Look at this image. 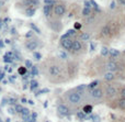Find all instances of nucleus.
Instances as JSON below:
<instances>
[{
  "label": "nucleus",
  "mask_w": 125,
  "mask_h": 122,
  "mask_svg": "<svg viewBox=\"0 0 125 122\" xmlns=\"http://www.w3.org/2000/svg\"><path fill=\"white\" fill-rule=\"evenodd\" d=\"M125 31V11L121 9L109 10L97 30V37L104 42H112Z\"/></svg>",
  "instance_id": "nucleus-1"
},
{
  "label": "nucleus",
  "mask_w": 125,
  "mask_h": 122,
  "mask_svg": "<svg viewBox=\"0 0 125 122\" xmlns=\"http://www.w3.org/2000/svg\"><path fill=\"white\" fill-rule=\"evenodd\" d=\"M122 84L117 83V81H112V83H106L104 85L103 89H104V95H105V98L108 100H110L112 102L113 100L119 97L120 95V89H121Z\"/></svg>",
  "instance_id": "nucleus-2"
},
{
  "label": "nucleus",
  "mask_w": 125,
  "mask_h": 122,
  "mask_svg": "<svg viewBox=\"0 0 125 122\" xmlns=\"http://www.w3.org/2000/svg\"><path fill=\"white\" fill-rule=\"evenodd\" d=\"M67 3L64 0H57L56 3L53 6V13L52 18L57 20H62L67 14ZM50 19V18H48Z\"/></svg>",
  "instance_id": "nucleus-3"
},
{
  "label": "nucleus",
  "mask_w": 125,
  "mask_h": 122,
  "mask_svg": "<svg viewBox=\"0 0 125 122\" xmlns=\"http://www.w3.org/2000/svg\"><path fill=\"white\" fill-rule=\"evenodd\" d=\"M46 73L52 78H62L64 76V67L59 63L52 62L46 66Z\"/></svg>",
  "instance_id": "nucleus-4"
},
{
  "label": "nucleus",
  "mask_w": 125,
  "mask_h": 122,
  "mask_svg": "<svg viewBox=\"0 0 125 122\" xmlns=\"http://www.w3.org/2000/svg\"><path fill=\"white\" fill-rule=\"evenodd\" d=\"M81 10L80 4L78 3H71L70 6L67 7V19H76V18L81 17Z\"/></svg>",
  "instance_id": "nucleus-5"
},
{
  "label": "nucleus",
  "mask_w": 125,
  "mask_h": 122,
  "mask_svg": "<svg viewBox=\"0 0 125 122\" xmlns=\"http://www.w3.org/2000/svg\"><path fill=\"white\" fill-rule=\"evenodd\" d=\"M83 99V94L77 91L76 89H73V91H70L66 95V100L71 105H79Z\"/></svg>",
  "instance_id": "nucleus-6"
},
{
  "label": "nucleus",
  "mask_w": 125,
  "mask_h": 122,
  "mask_svg": "<svg viewBox=\"0 0 125 122\" xmlns=\"http://www.w3.org/2000/svg\"><path fill=\"white\" fill-rule=\"evenodd\" d=\"M89 96L91 99L93 100H102L103 98H105V95H104V89L103 87H97L93 88V89H89Z\"/></svg>",
  "instance_id": "nucleus-7"
},
{
  "label": "nucleus",
  "mask_w": 125,
  "mask_h": 122,
  "mask_svg": "<svg viewBox=\"0 0 125 122\" xmlns=\"http://www.w3.org/2000/svg\"><path fill=\"white\" fill-rule=\"evenodd\" d=\"M73 37L68 36V35L65 33L64 35H62L61 36V46L62 48H64L65 51H67V52H70L71 48H73Z\"/></svg>",
  "instance_id": "nucleus-8"
},
{
  "label": "nucleus",
  "mask_w": 125,
  "mask_h": 122,
  "mask_svg": "<svg viewBox=\"0 0 125 122\" xmlns=\"http://www.w3.org/2000/svg\"><path fill=\"white\" fill-rule=\"evenodd\" d=\"M84 42L80 41L79 39H77L76 37L75 40H73V48H71L70 53H73V54H80V53H83L84 50H86V46H84Z\"/></svg>",
  "instance_id": "nucleus-9"
},
{
  "label": "nucleus",
  "mask_w": 125,
  "mask_h": 122,
  "mask_svg": "<svg viewBox=\"0 0 125 122\" xmlns=\"http://www.w3.org/2000/svg\"><path fill=\"white\" fill-rule=\"evenodd\" d=\"M101 76H102V79L105 83H112V81H117L119 79H121V76L119 74L113 73V72H105Z\"/></svg>",
  "instance_id": "nucleus-10"
},
{
  "label": "nucleus",
  "mask_w": 125,
  "mask_h": 122,
  "mask_svg": "<svg viewBox=\"0 0 125 122\" xmlns=\"http://www.w3.org/2000/svg\"><path fill=\"white\" fill-rule=\"evenodd\" d=\"M48 21V25L51 26V29L56 32H59L62 28V21L61 20H57V19H54V18L51 17L50 19H47Z\"/></svg>",
  "instance_id": "nucleus-11"
},
{
  "label": "nucleus",
  "mask_w": 125,
  "mask_h": 122,
  "mask_svg": "<svg viewBox=\"0 0 125 122\" xmlns=\"http://www.w3.org/2000/svg\"><path fill=\"white\" fill-rule=\"evenodd\" d=\"M112 108L121 111H125V98L123 97H117L115 100L112 101Z\"/></svg>",
  "instance_id": "nucleus-12"
},
{
  "label": "nucleus",
  "mask_w": 125,
  "mask_h": 122,
  "mask_svg": "<svg viewBox=\"0 0 125 122\" xmlns=\"http://www.w3.org/2000/svg\"><path fill=\"white\" fill-rule=\"evenodd\" d=\"M57 112H58V114L61 116V118H65V117H68L69 114H70L69 108L65 105H59L58 107H57Z\"/></svg>",
  "instance_id": "nucleus-13"
},
{
  "label": "nucleus",
  "mask_w": 125,
  "mask_h": 122,
  "mask_svg": "<svg viewBox=\"0 0 125 122\" xmlns=\"http://www.w3.org/2000/svg\"><path fill=\"white\" fill-rule=\"evenodd\" d=\"M37 46H39V42H37V40H35V39L28 40V41L25 42V47H26V50H29V51L34 52V51L37 48Z\"/></svg>",
  "instance_id": "nucleus-14"
},
{
  "label": "nucleus",
  "mask_w": 125,
  "mask_h": 122,
  "mask_svg": "<svg viewBox=\"0 0 125 122\" xmlns=\"http://www.w3.org/2000/svg\"><path fill=\"white\" fill-rule=\"evenodd\" d=\"M90 37H91V34L89 32H87V31H78L77 39H79L80 41L86 43V42H88L90 40Z\"/></svg>",
  "instance_id": "nucleus-15"
},
{
  "label": "nucleus",
  "mask_w": 125,
  "mask_h": 122,
  "mask_svg": "<svg viewBox=\"0 0 125 122\" xmlns=\"http://www.w3.org/2000/svg\"><path fill=\"white\" fill-rule=\"evenodd\" d=\"M42 10H43V14H44V17H45L46 19H48V18L52 17L53 6H51V4H44L43 8H42Z\"/></svg>",
  "instance_id": "nucleus-16"
},
{
  "label": "nucleus",
  "mask_w": 125,
  "mask_h": 122,
  "mask_svg": "<svg viewBox=\"0 0 125 122\" xmlns=\"http://www.w3.org/2000/svg\"><path fill=\"white\" fill-rule=\"evenodd\" d=\"M35 12H36L35 7H28V8L24 9V14H25L26 17H29V18L33 17V15L35 14Z\"/></svg>",
  "instance_id": "nucleus-17"
},
{
  "label": "nucleus",
  "mask_w": 125,
  "mask_h": 122,
  "mask_svg": "<svg viewBox=\"0 0 125 122\" xmlns=\"http://www.w3.org/2000/svg\"><path fill=\"white\" fill-rule=\"evenodd\" d=\"M122 56V53L120 51L115 50V48H111L110 50V53H109V57L111 58H120Z\"/></svg>",
  "instance_id": "nucleus-18"
},
{
  "label": "nucleus",
  "mask_w": 125,
  "mask_h": 122,
  "mask_svg": "<svg viewBox=\"0 0 125 122\" xmlns=\"http://www.w3.org/2000/svg\"><path fill=\"white\" fill-rule=\"evenodd\" d=\"M93 13V9L92 8H82L81 10V18H87L89 15H91Z\"/></svg>",
  "instance_id": "nucleus-19"
},
{
  "label": "nucleus",
  "mask_w": 125,
  "mask_h": 122,
  "mask_svg": "<svg viewBox=\"0 0 125 122\" xmlns=\"http://www.w3.org/2000/svg\"><path fill=\"white\" fill-rule=\"evenodd\" d=\"M66 34L68 35V36H70V37H77V35H78V31L77 30H75V29H70V30H68L66 32Z\"/></svg>",
  "instance_id": "nucleus-20"
},
{
  "label": "nucleus",
  "mask_w": 125,
  "mask_h": 122,
  "mask_svg": "<svg viewBox=\"0 0 125 122\" xmlns=\"http://www.w3.org/2000/svg\"><path fill=\"white\" fill-rule=\"evenodd\" d=\"M37 87H39V83H37L35 79H33V80L30 81V88L32 91H35V90L37 89Z\"/></svg>",
  "instance_id": "nucleus-21"
},
{
  "label": "nucleus",
  "mask_w": 125,
  "mask_h": 122,
  "mask_svg": "<svg viewBox=\"0 0 125 122\" xmlns=\"http://www.w3.org/2000/svg\"><path fill=\"white\" fill-rule=\"evenodd\" d=\"M30 28H31V30H32L33 32L37 33V34H41V33H42L41 30H40V28L35 23H30Z\"/></svg>",
  "instance_id": "nucleus-22"
},
{
  "label": "nucleus",
  "mask_w": 125,
  "mask_h": 122,
  "mask_svg": "<svg viewBox=\"0 0 125 122\" xmlns=\"http://www.w3.org/2000/svg\"><path fill=\"white\" fill-rule=\"evenodd\" d=\"M115 2L117 3L119 9H121L122 11H125V0H115Z\"/></svg>",
  "instance_id": "nucleus-23"
},
{
  "label": "nucleus",
  "mask_w": 125,
  "mask_h": 122,
  "mask_svg": "<svg viewBox=\"0 0 125 122\" xmlns=\"http://www.w3.org/2000/svg\"><path fill=\"white\" fill-rule=\"evenodd\" d=\"M109 53H110V50H109L106 46H103V47L101 48V56L109 57Z\"/></svg>",
  "instance_id": "nucleus-24"
},
{
  "label": "nucleus",
  "mask_w": 125,
  "mask_h": 122,
  "mask_svg": "<svg viewBox=\"0 0 125 122\" xmlns=\"http://www.w3.org/2000/svg\"><path fill=\"white\" fill-rule=\"evenodd\" d=\"M58 57L61 59H68V54L66 51H59L58 52Z\"/></svg>",
  "instance_id": "nucleus-25"
},
{
  "label": "nucleus",
  "mask_w": 125,
  "mask_h": 122,
  "mask_svg": "<svg viewBox=\"0 0 125 122\" xmlns=\"http://www.w3.org/2000/svg\"><path fill=\"white\" fill-rule=\"evenodd\" d=\"M99 84H100L99 80H93L92 83H90V84L88 85V89H93V88L99 87Z\"/></svg>",
  "instance_id": "nucleus-26"
},
{
  "label": "nucleus",
  "mask_w": 125,
  "mask_h": 122,
  "mask_svg": "<svg viewBox=\"0 0 125 122\" xmlns=\"http://www.w3.org/2000/svg\"><path fill=\"white\" fill-rule=\"evenodd\" d=\"M77 117L80 120H87V119H90V117H87V113L84 112H77Z\"/></svg>",
  "instance_id": "nucleus-27"
},
{
  "label": "nucleus",
  "mask_w": 125,
  "mask_h": 122,
  "mask_svg": "<svg viewBox=\"0 0 125 122\" xmlns=\"http://www.w3.org/2000/svg\"><path fill=\"white\" fill-rule=\"evenodd\" d=\"M3 62H4L6 64H11V63H13V58L4 54V56H3Z\"/></svg>",
  "instance_id": "nucleus-28"
},
{
  "label": "nucleus",
  "mask_w": 125,
  "mask_h": 122,
  "mask_svg": "<svg viewBox=\"0 0 125 122\" xmlns=\"http://www.w3.org/2000/svg\"><path fill=\"white\" fill-rule=\"evenodd\" d=\"M33 58H34L35 61H41V59H42V54L34 51V52H33Z\"/></svg>",
  "instance_id": "nucleus-29"
},
{
  "label": "nucleus",
  "mask_w": 125,
  "mask_h": 122,
  "mask_svg": "<svg viewBox=\"0 0 125 122\" xmlns=\"http://www.w3.org/2000/svg\"><path fill=\"white\" fill-rule=\"evenodd\" d=\"M91 111H92V106H90V105H87V106H84L83 107V112L84 113H91Z\"/></svg>",
  "instance_id": "nucleus-30"
},
{
  "label": "nucleus",
  "mask_w": 125,
  "mask_h": 122,
  "mask_svg": "<svg viewBox=\"0 0 125 122\" xmlns=\"http://www.w3.org/2000/svg\"><path fill=\"white\" fill-rule=\"evenodd\" d=\"M25 39H28V40H31V39H33L34 37V32H33L32 30H30V31H28V33H25Z\"/></svg>",
  "instance_id": "nucleus-31"
},
{
  "label": "nucleus",
  "mask_w": 125,
  "mask_h": 122,
  "mask_svg": "<svg viewBox=\"0 0 125 122\" xmlns=\"http://www.w3.org/2000/svg\"><path fill=\"white\" fill-rule=\"evenodd\" d=\"M31 75H32V76H37V75H39V68H37L36 66H33V67L31 68Z\"/></svg>",
  "instance_id": "nucleus-32"
},
{
  "label": "nucleus",
  "mask_w": 125,
  "mask_h": 122,
  "mask_svg": "<svg viewBox=\"0 0 125 122\" xmlns=\"http://www.w3.org/2000/svg\"><path fill=\"white\" fill-rule=\"evenodd\" d=\"M23 109L24 108L22 107L21 105H14V110H15V112H18V113H22V111H23Z\"/></svg>",
  "instance_id": "nucleus-33"
},
{
  "label": "nucleus",
  "mask_w": 125,
  "mask_h": 122,
  "mask_svg": "<svg viewBox=\"0 0 125 122\" xmlns=\"http://www.w3.org/2000/svg\"><path fill=\"white\" fill-rule=\"evenodd\" d=\"M24 66H25L26 68H32L34 65H33V63L30 59H25V61H24Z\"/></svg>",
  "instance_id": "nucleus-34"
},
{
  "label": "nucleus",
  "mask_w": 125,
  "mask_h": 122,
  "mask_svg": "<svg viewBox=\"0 0 125 122\" xmlns=\"http://www.w3.org/2000/svg\"><path fill=\"white\" fill-rule=\"evenodd\" d=\"M90 120L92 122H100V117L98 114H92L90 116Z\"/></svg>",
  "instance_id": "nucleus-35"
},
{
  "label": "nucleus",
  "mask_w": 125,
  "mask_h": 122,
  "mask_svg": "<svg viewBox=\"0 0 125 122\" xmlns=\"http://www.w3.org/2000/svg\"><path fill=\"white\" fill-rule=\"evenodd\" d=\"M22 118H26V117H29V116H30V111H29V109H28V108H24V109H23V111H22Z\"/></svg>",
  "instance_id": "nucleus-36"
},
{
  "label": "nucleus",
  "mask_w": 125,
  "mask_h": 122,
  "mask_svg": "<svg viewBox=\"0 0 125 122\" xmlns=\"http://www.w3.org/2000/svg\"><path fill=\"white\" fill-rule=\"evenodd\" d=\"M57 0H44V4H51V6H54L56 3Z\"/></svg>",
  "instance_id": "nucleus-37"
},
{
  "label": "nucleus",
  "mask_w": 125,
  "mask_h": 122,
  "mask_svg": "<svg viewBox=\"0 0 125 122\" xmlns=\"http://www.w3.org/2000/svg\"><path fill=\"white\" fill-rule=\"evenodd\" d=\"M19 73L22 75V76H24V75L28 73V72H26V67H25V66H24V67H20L19 68Z\"/></svg>",
  "instance_id": "nucleus-38"
},
{
  "label": "nucleus",
  "mask_w": 125,
  "mask_h": 122,
  "mask_svg": "<svg viewBox=\"0 0 125 122\" xmlns=\"http://www.w3.org/2000/svg\"><path fill=\"white\" fill-rule=\"evenodd\" d=\"M8 105H17V99L8 98Z\"/></svg>",
  "instance_id": "nucleus-39"
},
{
  "label": "nucleus",
  "mask_w": 125,
  "mask_h": 122,
  "mask_svg": "<svg viewBox=\"0 0 125 122\" xmlns=\"http://www.w3.org/2000/svg\"><path fill=\"white\" fill-rule=\"evenodd\" d=\"M13 59H15V61H21V55L19 54L18 52H14V56H13Z\"/></svg>",
  "instance_id": "nucleus-40"
},
{
  "label": "nucleus",
  "mask_w": 125,
  "mask_h": 122,
  "mask_svg": "<svg viewBox=\"0 0 125 122\" xmlns=\"http://www.w3.org/2000/svg\"><path fill=\"white\" fill-rule=\"evenodd\" d=\"M46 92H48V89H47V88H45V89H42V90H40V91H37L35 95H36V96H40V95L46 94Z\"/></svg>",
  "instance_id": "nucleus-41"
},
{
  "label": "nucleus",
  "mask_w": 125,
  "mask_h": 122,
  "mask_svg": "<svg viewBox=\"0 0 125 122\" xmlns=\"http://www.w3.org/2000/svg\"><path fill=\"white\" fill-rule=\"evenodd\" d=\"M4 70H6V72H8V73H12V67H11V66H9V64H7L6 66H4Z\"/></svg>",
  "instance_id": "nucleus-42"
},
{
  "label": "nucleus",
  "mask_w": 125,
  "mask_h": 122,
  "mask_svg": "<svg viewBox=\"0 0 125 122\" xmlns=\"http://www.w3.org/2000/svg\"><path fill=\"white\" fill-rule=\"evenodd\" d=\"M15 79H17V76H14V75H11V76H9V81H10V83H14Z\"/></svg>",
  "instance_id": "nucleus-43"
},
{
  "label": "nucleus",
  "mask_w": 125,
  "mask_h": 122,
  "mask_svg": "<svg viewBox=\"0 0 125 122\" xmlns=\"http://www.w3.org/2000/svg\"><path fill=\"white\" fill-rule=\"evenodd\" d=\"M81 26H82V24H80V23H78V22H76V23H75V30L79 31L80 29H81Z\"/></svg>",
  "instance_id": "nucleus-44"
},
{
  "label": "nucleus",
  "mask_w": 125,
  "mask_h": 122,
  "mask_svg": "<svg viewBox=\"0 0 125 122\" xmlns=\"http://www.w3.org/2000/svg\"><path fill=\"white\" fill-rule=\"evenodd\" d=\"M94 48H95V43H93V42H91V43H90V51H91V52H92V51L94 50Z\"/></svg>",
  "instance_id": "nucleus-45"
},
{
  "label": "nucleus",
  "mask_w": 125,
  "mask_h": 122,
  "mask_svg": "<svg viewBox=\"0 0 125 122\" xmlns=\"http://www.w3.org/2000/svg\"><path fill=\"white\" fill-rule=\"evenodd\" d=\"M31 117H32V119H33V120L35 121V119L37 118V113H36V112H33V113L31 114Z\"/></svg>",
  "instance_id": "nucleus-46"
},
{
  "label": "nucleus",
  "mask_w": 125,
  "mask_h": 122,
  "mask_svg": "<svg viewBox=\"0 0 125 122\" xmlns=\"http://www.w3.org/2000/svg\"><path fill=\"white\" fill-rule=\"evenodd\" d=\"M4 78V73L3 72H0V81H2Z\"/></svg>",
  "instance_id": "nucleus-47"
},
{
  "label": "nucleus",
  "mask_w": 125,
  "mask_h": 122,
  "mask_svg": "<svg viewBox=\"0 0 125 122\" xmlns=\"http://www.w3.org/2000/svg\"><path fill=\"white\" fill-rule=\"evenodd\" d=\"M4 47V43L2 40H0V48H3Z\"/></svg>",
  "instance_id": "nucleus-48"
},
{
  "label": "nucleus",
  "mask_w": 125,
  "mask_h": 122,
  "mask_svg": "<svg viewBox=\"0 0 125 122\" xmlns=\"http://www.w3.org/2000/svg\"><path fill=\"white\" fill-rule=\"evenodd\" d=\"M8 112H9V113H14V112H15L14 108H13V109H8Z\"/></svg>",
  "instance_id": "nucleus-49"
},
{
  "label": "nucleus",
  "mask_w": 125,
  "mask_h": 122,
  "mask_svg": "<svg viewBox=\"0 0 125 122\" xmlns=\"http://www.w3.org/2000/svg\"><path fill=\"white\" fill-rule=\"evenodd\" d=\"M2 26H3V20H2L1 18H0V29H1Z\"/></svg>",
  "instance_id": "nucleus-50"
},
{
  "label": "nucleus",
  "mask_w": 125,
  "mask_h": 122,
  "mask_svg": "<svg viewBox=\"0 0 125 122\" xmlns=\"http://www.w3.org/2000/svg\"><path fill=\"white\" fill-rule=\"evenodd\" d=\"M122 59H123V62L125 63V51H124L123 53H122Z\"/></svg>",
  "instance_id": "nucleus-51"
},
{
  "label": "nucleus",
  "mask_w": 125,
  "mask_h": 122,
  "mask_svg": "<svg viewBox=\"0 0 125 122\" xmlns=\"http://www.w3.org/2000/svg\"><path fill=\"white\" fill-rule=\"evenodd\" d=\"M26 88H28V81H25L23 84V89H26Z\"/></svg>",
  "instance_id": "nucleus-52"
},
{
  "label": "nucleus",
  "mask_w": 125,
  "mask_h": 122,
  "mask_svg": "<svg viewBox=\"0 0 125 122\" xmlns=\"http://www.w3.org/2000/svg\"><path fill=\"white\" fill-rule=\"evenodd\" d=\"M11 34H15V29L14 28L11 29Z\"/></svg>",
  "instance_id": "nucleus-53"
},
{
  "label": "nucleus",
  "mask_w": 125,
  "mask_h": 122,
  "mask_svg": "<svg viewBox=\"0 0 125 122\" xmlns=\"http://www.w3.org/2000/svg\"><path fill=\"white\" fill-rule=\"evenodd\" d=\"M21 101H22V102H23V103L28 102V100H26V99H25V98H22V99H21Z\"/></svg>",
  "instance_id": "nucleus-54"
},
{
  "label": "nucleus",
  "mask_w": 125,
  "mask_h": 122,
  "mask_svg": "<svg viewBox=\"0 0 125 122\" xmlns=\"http://www.w3.org/2000/svg\"><path fill=\"white\" fill-rule=\"evenodd\" d=\"M4 43H6V44H10V40H4Z\"/></svg>",
  "instance_id": "nucleus-55"
},
{
  "label": "nucleus",
  "mask_w": 125,
  "mask_h": 122,
  "mask_svg": "<svg viewBox=\"0 0 125 122\" xmlns=\"http://www.w3.org/2000/svg\"><path fill=\"white\" fill-rule=\"evenodd\" d=\"M28 102H29V103H30V105H34V102H33V101H32V100H29V101H28Z\"/></svg>",
  "instance_id": "nucleus-56"
},
{
  "label": "nucleus",
  "mask_w": 125,
  "mask_h": 122,
  "mask_svg": "<svg viewBox=\"0 0 125 122\" xmlns=\"http://www.w3.org/2000/svg\"><path fill=\"white\" fill-rule=\"evenodd\" d=\"M121 122H125V119H122V120H121Z\"/></svg>",
  "instance_id": "nucleus-57"
},
{
  "label": "nucleus",
  "mask_w": 125,
  "mask_h": 122,
  "mask_svg": "<svg viewBox=\"0 0 125 122\" xmlns=\"http://www.w3.org/2000/svg\"><path fill=\"white\" fill-rule=\"evenodd\" d=\"M46 122H48V121H46Z\"/></svg>",
  "instance_id": "nucleus-58"
}]
</instances>
